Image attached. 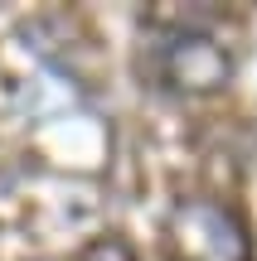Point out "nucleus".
Returning <instances> with one entry per match:
<instances>
[{
  "label": "nucleus",
  "mask_w": 257,
  "mask_h": 261,
  "mask_svg": "<svg viewBox=\"0 0 257 261\" xmlns=\"http://www.w3.org/2000/svg\"><path fill=\"white\" fill-rule=\"evenodd\" d=\"M165 256L170 261H252L248 227L219 198H180L165 218Z\"/></svg>",
  "instance_id": "nucleus-2"
},
{
  "label": "nucleus",
  "mask_w": 257,
  "mask_h": 261,
  "mask_svg": "<svg viewBox=\"0 0 257 261\" xmlns=\"http://www.w3.org/2000/svg\"><path fill=\"white\" fill-rule=\"evenodd\" d=\"M233 48L204 24H170L151 44V77L175 97H214L233 83Z\"/></svg>",
  "instance_id": "nucleus-1"
},
{
  "label": "nucleus",
  "mask_w": 257,
  "mask_h": 261,
  "mask_svg": "<svg viewBox=\"0 0 257 261\" xmlns=\"http://www.w3.org/2000/svg\"><path fill=\"white\" fill-rule=\"evenodd\" d=\"M78 261H136V252H131V242H122V237H92V242L78 252Z\"/></svg>",
  "instance_id": "nucleus-3"
}]
</instances>
